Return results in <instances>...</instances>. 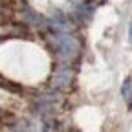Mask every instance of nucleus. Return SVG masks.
<instances>
[{"mask_svg": "<svg viewBox=\"0 0 132 132\" xmlns=\"http://www.w3.org/2000/svg\"><path fill=\"white\" fill-rule=\"evenodd\" d=\"M123 95H125V99L130 103L132 101V90H130V79H127L125 81V85H123Z\"/></svg>", "mask_w": 132, "mask_h": 132, "instance_id": "obj_1", "label": "nucleus"}, {"mask_svg": "<svg viewBox=\"0 0 132 132\" xmlns=\"http://www.w3.org/2000/svg\"><path fill=\"white\" fill-rule=\"evenodd\" d=\"M130 40H132V26H130Z\"/></svg>", "mask_w": 132, "mask_h": 132, "instance_id": "obj_2", "label": "nucleus"}]
</instances>
